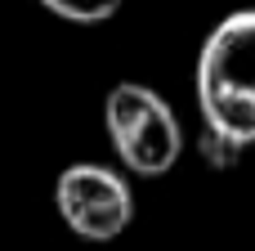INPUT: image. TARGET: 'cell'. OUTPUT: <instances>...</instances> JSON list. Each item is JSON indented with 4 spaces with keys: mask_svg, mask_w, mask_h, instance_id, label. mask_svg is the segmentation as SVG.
Segmentation results:
<instances>
[{
    "mask_svg": "<svg viewBox=\"0 0 255 251\" xmlns=\"http://www.w3.org/2000/svg\"><path fill=\"white\" fill-rule=\"evenodd\" d=\"M197 108L206 130L238 148L255 144V9H238L211 27L197 54Z\"/></svg>",
    "mask_w": 255,
    "mask_h": 251,
    "instance_id": "6da1fadb",
    "label": "cell"
},
{
    "mask_svg": "<svg viewBox=\"0 0 255 251\" xmlns=\"http://www.w3.org/2000/svg\"><path fill=\"white\" fill-rule=\"evenodd\" d=\"M103 130L121 166L139 180H157L175 171L184 153V126L166 94L139 81H117L103 99Z\"/></svg>",
    "mask_w": 255,
    "mask_h": 251,
    "instance_id": "7a4b0ae2",
    "label": "cell"
},
{
    "mask_svg": "<svg viewBox=\"0 0 255 251\" xmlns=\"http://www.w3.org/2000/svg\"><path fill=\"white\" fill-rule=\"evenodd\" d=\"M54 207L63 225L85 243H112L134 220V193L130 184L99 162H76L54 184Z\"/></svg>",
    "mask_w": 255,
    "mask_h": 251,
    "instance_id": "3957f363",
    "label": "cell"
},
{
    "mask_svg": "<svg viewBox=\"0 0 255 251\" xmlns=\"http://www.w3.org/2000/svg\"><path fill=\"white\" fill-rule=\"evenodd\" d=\"M49 13H58V18H67V22H81V27H94V22H108L117 9H121V0H40Z\"/></svg>",
    "mask_w": 255,
    "mask_h": 251,
    "instance_id": "277c9868",
    "label": "cell"
}]
</instances>
